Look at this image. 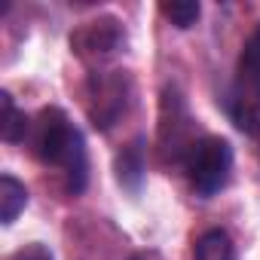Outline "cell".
<instances>
[{
	"label": "cell",
	"mask_w": 260,
	"mask_h": 260,
	"mask_svg": "<svg viewBox=\"0 0 260 260\" xmlns=\"http://www.w3.org/2000/svg\"><path fill=\"white\" fill-rule=\"evenodd\" d=\"M34 153L46 166L64 169V181L71 193H80L86 187V144L83 135L71 125V119L58 107H46L37 122L34 135Z\"/></svg>",
	"instance_id": "obj_1"
},
{
	"label": "cell",
	"mask_w": 260,
	"mask_h": 260,
	"mask_svg": "<svg viewBox=\"0 0 260 260\" xmlns=\"http://www.w3.org/2000/svg\"><path fill=\"white\" fill-rule=\"evenodd\" d=\"M233 172V147L220 135L199 138L187 153V178L199 196H214L226 187Z\"/></svg>",
	"instance_id": "obj_2"
},
{
	"label": "cell",
	"mask_w": 260,
	"mask_h": 260,
	"mask_svg": "<svg viewBox=\"0 0 260 260\" xmlns=\"http://www.w3.org/2000/svg\"><path fill=\"white\" fill-rule=\"evenodd\" d=\"M233 119L242 132L257 135L260 132V28L248 37L242 55H239V77L233 92Z\"/></svg>",
	"instance_id": "obj_3"
},
{
	"label": "cell",
	"mask_w": 260,
	"mask_h": 260,
	"mask_svg": "<svg viewBox=\"0 0 260 260\" xmlns=\"http://www.w3.org/2000/svg\"><path fill=\"white\" fill-rule=\"evenodd\" d=\"M125 77L110 74V77H95L92 80V98H89V116L95 125L107 128L122 110H125Z\"/></svg>",
	"instance_id": "obj_4"
},
{
	"label": "cell",
	"mask_w": 260,
	"mask_h": 260,
	"mask_svg": "<svg viewBox=\"0 0 260 260\" xmlns=\"http://www.w3.org/2000/svg\"><path fill=\"white\" fill-rule=\"evenodd\" d=\"M122 28L116 19L104 16V19H95L89 25H83L74 37H71V46L77 49L80 58H98V55H110L119 49L122 43Z\"/></svg>",
	"instance_id": "obj_5"
},
{
	"label": "cell",
	"mask_w": 260,
	"mask_h": 260,
	"mask_svg": "<svg viewBox=\"0 0 260 260\" xmlns=\"http://www.w3.org/2000/svg\"><path fill=\"white\" fill-rule=\"evenodd\" d=\"M116 178L125 190H138L144 181V141L135 138L128 147H122L116 153Z\"/></svg>",
	"instance_id": "obj_6"
},
{
	"label": "cell",
	"mask_w": 260,
	"mask_h": 260,
	"mask_svg": "<svg viewBox=\"0 0 260 260\" xmlns=\"http://www.w3.org/2000/svg\"><path fill=\"white\" fill-rule=\"evenodd\" d=\"M28 125L31 122H28L25 110H19L13 104V95L10 92H0V138L10 141V144H19L28 135Z\"/></svg>",
	"instance_id": "obj_7"
},
{
	"label": "cell",
	"mask_w": 260,
	"mask_h": 260,
	"mask_svg": "<svg viewBox=\"0 0 260 260\" xmlns=\"http://www.w3.org/2000/svg\"><path fill=\"white\" fill-rule=\"evenodd\" d=\"M193 260H236V245L223 230H208L196 239Z\"/></svg>",
	"instance_id": "obj_8"
},
{
	"label": "cell",
	"mask_w": 260,
	"mask_h": 260,
	"mask_svg": "<svg viewBox=\"0 0 260 260\" xmlns=\"http://www.w3.org/2000/svg\"><path fill=\"white\" fill-rule=\"evenodd\" d=\"M28 205V190L19 178L13 175H4L0 178V220L4 223H13Z\"/></svg>",
	"instance_id": "obj_9"
},
{
	"label": "cell",
	"mask_w": 260,
	"mask_h": 260,
	"mask_svg": "<svg viewBox=\"0 0 260 260\" xmlns=\"http://www.w3.org/2000/svg\"><path fill=\"white\" fill-rule=\"evenodd\" d=\"M159 13L175 25V28H193L202 7L196 0H172V4H159Z\"/></svg>",
	"instance_id": "obj_10"
},
{
	"label": "cell",
	"mask_w": 260,
	"mask_h": 260,
	"mask_svg": "<svg viewBox=\"0 0 260 260\" xmlns=\"http://www.w3.org/2000/svg\"><path fill=\"white\" fill-rule=\"evenodd\" d=\"M13 260H52V254H49V248H46V245L31 242V245L19 248V251L13 254Z\"/></svg>",
	"instance_id": "obj_11"
},
{
	"label": "cell",
	"mask_w": 260,
	"mask_h": 260,
	"mask_svg": "<svg viewBox=\"0 0 260 260\" xmlns=\"http://www.w3.org/2000/svg\"><path fill=\"white\" fill-rule=\"evenodd\" d=\"M132 260H156V254H135Z\"/></svg>",
	"instance_id": "obj_12"
}]
</instances>
